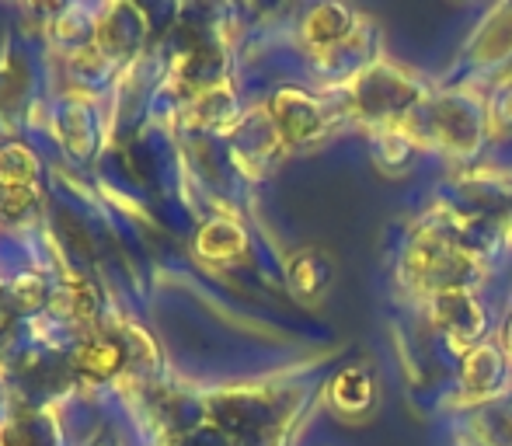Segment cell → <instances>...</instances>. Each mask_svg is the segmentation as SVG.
Instances as JSON below:
<instances>
[{
	"mask_svg": "<svg viewBox=\"0 0 512 446\" xmlns=\"http://www.w3.org/2000/svg\"><path fill=\"white\" fill-rule=\"evenodd\" d=\"M401 272H405V283L429 293V297H436V293H443V290L471 286L474 276L481 272V262L474 251H467L464 244H460L453 227L425 223L408 241L405 258H401Z\"/></svg>",
	"mask_w": 512,
	"mask_h": 446,
	"instance_id": "cell-1",
	"label": "cell"
},
{
	"mask_svg": "<svg viewBox=\"0 0 512 446\" xmlns=\"http://www.w3.org/2000/svg\"><path fill=\"white\" fill-rule=\"evenodd\" d=\"M352 115L366 119L370 126H405V122L425 105V84L405 67L387 60L363 63L356 74L349 77V91H345Z\"/></svg>",
	"mask_w": 512,
	"mask_h": 446,
	"instance_id": "cell-2",
	"label": "cell"
},
{
	"mask_svg": "<svg viewBox=\"0 0 512 446\" xmlns=\"http://www.w3.org/2000/svg\"><path fill=\"white\" fill-rule=\"evenodd\" d=\"M415 115L422 119L425 143H436L453 157H474L481 150V143H485V102L467 95V91H450V95L432 98Z\"/></svg>",
	"mask_w": 512,
	"mask_h": 446,
	"instance_id": "cell-3",
	"label": "cell"
},
{
	"mask_svg": "<svg viewBox=\"0 0 512 446\" xmlns=\"http://www.w3.org/2000/svg\"><path fill=\"white\" fill-rule=\"evenodd\" d=\"M429 318L432 328L457 352H471L474 345L485 342L488 311L471 286H457V290H443L429 297Z\"/></svg>",
	"mask_w": 512,
	"mask_h": 446,
	"instance_id": "cell-4",
	"label": "cell"
},
{
	"mask_svg": "<svg viewBox=\"0 0 512 446\" xmlns=\"http://www.w3.org/2000/svg\"><path fill=\"white\" fill-rule=\"evenodd\" d=\"M269 119H272V126H276L279 140L290 143V147H300V143H310L324 133V126H328V109H324L310 91L283 88L272 95Z\"/></svg>",
	"mask_w": 512,
	"mask_h": 446,
	"instance_id": "cell-5",
	"label": "cell"
},
{
	"mask_svg": "<svg viewBox=\"0 0 512 446\" xmlns=\"http://www.w3.org/2000/svg\"><path fill=\"white\" fill-rule=\"evenodd\" d=\"M363 21L345 4H317L304 18V39L317 56H335L338 49H349L363 35Z\"/></svg>",
	"mask_w": 512,
	"mask_h": 446,
	"instance_id": "cell-6",
	"label": "cell"
},
{
	"mask_svg": "<svg viewBox=\"0 0 512 446\" xmlns=\"http://www.w3.org/2000/svg\"><path fill=\"white\" fill-rule=\"evenodd\" d=\"M147 39V18L133 4H112L95 21V46L105 60H129Z\"/></svg>",
	"mask_w": 512,
	"mask_h": 446,
	"instance_id": "cell-7",
	"label": "cell"
},
{
	"mask_svg": "<svg viewBox=\"0 0 512 446\" xmlns=\"http://www.w3.org/2000/svg\"><path fill=\"white\" fill-rule=\"evenodd\" d=\"M39 164H35L32 150L21 143H7L0 147V213L4 217H18L25 206L35 203V178H39Z\"/></svg>",
	"mask_w": 512,
	"mask_h": 446,
	"instance_id": "cell-8",
	"label": "cell"
},
{
	"mask_svg": "<svg viewBox=\"0 0 512 446\" xmlns=\"http://www.w3.org/2000/svg\"><path fill=\"white\" fill-rule=\"evenodd\" d=\"M509 384V356L499 342H481L460 356V391L471 398H495Z\"/></svg>",
	"mask_w": 512,
	"mask_h": 446,
	"instance_id": "cell-9",
	"label": "cell"
},
{
	"mask_svg": "<svg viewBox=\"0 0 512 446\" xmlns=\"http://www.w3.org/2000/svg\"><path fill=\"white\" fill-rule=\"evenodd\" d=\"M129 352H133V332H129L126 342L108 332L88 335L74 352V373H81L91 384H102V380H112L126 366Z\"/></svg>",
	"mask_w": 512,
	"mask_h": 446,
	"instance_id": "cell-10",
	"label": "cell"
},
{
	"mask_svg": "<svg viewBox=\"0 0 512 446\" xmlns=\"http://www.w3.org/2000/svg\"><path fill=\"white\" fill-rule=\"evenodd\" d=\"M331 408H335L342 419H363L366 412H373L377 405V380L366 366H345L331 380Z\"/></svg>",
	"mask_w": 512,
	"mask_h": 446,
	"instance_id": "cell-11",
	"label": "cell"
},
{
	"mask_svg": "<svg viewBox=\"0 0 512 446\" xmlns=\"http://www.w3.org/2000/svg\"><path fill=\"white\" fill-rule=\"evenodd\" d=\"M471 56L481 67H499L512 60V7H495L471 42Z\"/></svg>",
	"mask_w": 512,
	"mask_h": 446,
	"instance_id": "cell-12",
	"label": "cell"
},
{
	"mask_svg": "<svg viewBox=\"0 0 512 446\" xmlns=\"http://www.w3.org/2000/svg\"><path fill=\"white\" fill-rule=\"evenodd\" d=\"M331 276H335V269H331L328 255L317 248L297 251V255L290 258V265H286V279H290L293 293H297L300 300L321 297V293L331 286Z\"/></svg>",
	"mask_w": 512,
	"mask_h": 446,
	"instance_id": "cell-13",
	"label": "cell"
},
{
	"mask_svg": "<svg viewBox=\"0 0 512 446\" xmlns=\"http://www.w3.org/2000/svg\"><path fill=\"white\" fill-rule=\"evenodd\" d=\"M237 115H241V105H237V95L227 81H216V84L199 88L189 105V119L206 129L230 126V122H237Z\"/></svg>",
	"mask_w": 512,
	"mask_h": 446,
	"instance_id": "cell-14",
	"label": "cell"
},
{
	"mask_svg": "<svg viewBox=\"0 0 512 446\" xmlns=\"http://www.w3.org/2000/svg\"><path fill=\"white\" fill-rule=\"evenodd\" d=\"M49 311L67 321H77V325H88L98 314V290L88 279L70 276V279H63L56 290H49Z\"/></svg>",
	"mask_w": 512,
	"mask_h": 446,
	"instance_id": "cell-15",
	"label": "cell"
},
{
	"mask_svg": "<svg viewBox=\"0 0 512 446\" xmlns=\"http://www.w3.org/2000/svg\"><path fill=\"white\" fill-rule=\"evenodd\" d=\"M196 248L209 262H234L248 248V234L234 220H209L196 234Z\"/></svg>",
	"mask_w": 512,
	"mask_h": 446,
	"instance_id": "cell-16",
	"label": "cell"
},
{
	"mask_svg": "<svg viewBox=\"0 0 512 446\" xmlns=\"http://www.w3.org/2000/svg\"><path fill=\"white\" fill-rule=\"evenodd\" d=\"M418 150V136L408 126H384L373 136V161L384 171H401L405 164H411Z\"/></svg>",
	"mask_w": 512,
	"mask_h": 446,
	"instance_id": "cell-17",
	"label": "cell"
},
{
	"mask_svg": "<svg viewBox=\"0 0 512 446\" xmlns=\"http://www.w3.org/2000/svg\"><path fill=\"white\" fill-rule=\"evenodd\" d=\"M485 112H488V129H492L495 136L512 133V77L499 81V88L488 98Z\"/></svg>",
	"mask_w": 512,
	"mask_h": 446,
	"instance_id": "cell-18",
	"label": "cell"
},
{
	"mask_svg": "<svg viewBox=\"0 0 512 446\" xmlns=\"http://www.w3.org/2000/svg\"><path fill=\"white\" fill-rule=\"evenodd\" d=\"M14 297H18L21 307H42L49 300V293H46V283H42L39 276H25L18 286H14Z\"/></svg>",
	"mask_w": 512,
	"mask_h": 446,
	"instance_id": "cell-19",
	"label": "cell"
},
{
	"mask_svg": "<svg viewBox=\"0 0 512 446\" xmlns=\"http://www.w3.org/2000/svg\"><path fill=\"white\" fill-rule=\"evenodd\" d=\"M499 345H502V352H506L509 363H512V314L502 321V328H499Z\"/></svg>",
	"mask_w": 512,
	"mask_h": 446,
	"instance_id": "cell-20",
	"label": "cell"
},
{
	"mask_svg": "<svg viewBox=\"0 0 512 446\" xmlns=\"http://www.w3.org/2000/svg\"><path fill=\"white\" fill-rule=\"evenodd\" d=\"M178 446H227V443H199V440H189V443H178Z\"/></svg>",
	"mask_w": 512,
	"mask_h": 446,
	"instance_id": "cell-21",
	"label": "cell"
},
{
	"mask_svg": "<svg viewBox=\"0 0 512 446\" xmlns=\"http://www.w3.org/2000/svg\"><path fill=\"white\" fill-rule=\"evenodd\" d=\"M506 412H509V419H512V387H509V394H506Z\"/></svg>",
	"mask_w": 512,
	"mask_h": 446,
	"instance_id": "cell-22",
	"label": "cell"
}]
</instances>
